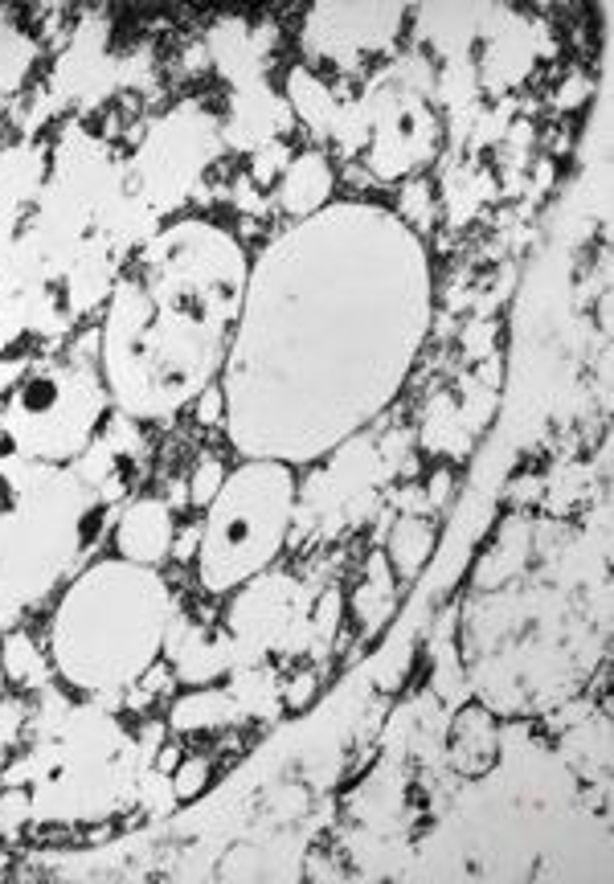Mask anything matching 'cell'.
<instances>
[{
  "mask_svg": "<svg viewBox=\"0 0 614 884\" xmlns=\"http://www.w3.org/2000/svg\"><path fill=\"white\" fill-rule=\"evenodd\" d=\"M242 295L246 254L226 230L181 221L148 242L119 279L107 320L103 369L115 402L156 418L209 389Z\"/></svg>",
  "mask_w": 614,
  "mask_h": 884,
  "instance_id": "1",
  "label": "cell"
},
{
  "mask_svg": "<svg viewBox=\"0 0 614 884\" xmlns=\"http://www.w3.org/2000/svg\"><path fill=\"white\" fill-rule=\"evenodd\" d=\"M295 475L279 459H254L234 471L201 524L197 573L209 594H230L262 573L287 545Z\"/></svg>",
  "mask_w": 614,
  "mask_h": 884,
  "instance_id": "2",
  "label": "cell"
},
{
  "mask_svg": "<svg viewBox=\"0 0 614 884\" xmlns=\"http://www.w3.org/2000/svg\"><path fill=\"white\" fill-rule=\"evenodd\" d=\"M172 537H177V524H172L168 504H160V500L131 504L119 516V528H115L119 557L131 561V565H148V569L160 565L172 553Z\"/></svg>",
  "mask_w": 614,
  "mask_h": 884,
  "instance_id": "3",
  "label": "cell"
},
{
  "mask_svg": "<svg viewBox=\"0 0 614 884\" xmlns=\"http://www.w3.org/2000/svg\"><path fill=\"white\" fill-rule=\"evenodd\" d=\"M328 189H332V164L320 156V152H303L295 164H287L283 172V189H279V201L287 213H316L324 201H328Z\"/></svg>",
  "mask_w": 614,
  "mask_h": 884,
  "instance_id": "4",
  "label": "cell"
},
{
  "mask_svg": "<svg viewBox=\"0 0 614 884\" xmlns=\"http://www.w3.org/2000/svg\"><path fill=\"white\" fill-rule=\"evenodd\" d=\"M430 541H434V533H430L426 524H418V520H402V524H398V533H393L389 557L398 561L406 573H414V569L422 565V557L430 553Z\"/></svg>",
  "mask_w": 614,
  "mask_h": 884,
  "instance_id": "5",
  "label": "cell"
},
{
  "mask_svg": "<svg viewBox=\"0 0 614 884\" xmlns=\"http://www.w3.org/2000/svg\"><path fill=\"white\" fill-rule=\"evenodd\" d=\"M0 668H5L13 680H21V684H41V659H37V651H33V643L25 639V635H13V639H5V651H0Z\"/></svg>",
  "mask_w": 614,
  "mask_h": 884,
  "instance_id": "6",
  "label": "cell"
},
{
  "mask_svg": "<svg viewBox=\"0 0 614 884\" xmlns=\"http://www.w3.org/2000/svg\"><path fill=\"white\" fill-rule=\"evenodd\" d=\"M222 717H226V700L205 692V696H189V700H181V704H177V713H172V725H181V729H189V725H197V729H213Z\"/></svg>",
  "mask_w": 614,
  "mask_h": 884,
  "instance_id": "7",
  "label": "cell"
},
{
  "mask_svg": "<svg viewBox=\"0 0 614 884\" xmlns=\"http://www.w3.org/2000/svg\"><path fill=\"white\" fill-rule=\"evenodd\" d=\"M222 483H226V467L217 459H201L197 471H193V483H189L193 508H209L217 500V492H222Z\"/></svg>",
  "mask_w": 614,
  "mask_h": 884,
  "instance_id": "8",
  "label": "cell"
},
{
  "mask_svg": "<svg viewBox=\"0 0 614 884\" xmlns=\"http://www.w3.org/2000/svg\"><path fill=\"white\" fill-rule=\"evenodd\" d=\"M209 782V762L205 758H181V766L172 770V786H177V799H193Z\"/></svg>",
  "mask_w": 614,
  "mask_h": 884,
  "instance_id": "9",
  "label": "cell"
},
{
  "mask_svg": "<svg viewBox=\"0 0 614 884\" xmlns=\"http://www.w3.org/2000/svg\"><path fill=\"white\" fill-rule=\"evenodd\" d=\"M222 406H226V389H222V385H209V389H201V402H197V422H205V426L222 422Z\"/></svg>",
  "mask_w": 614,
  "mask_h": 884,
  "instance_id": "10",
  "label": "cell"
},
{
  "mask_svg": "<svg viewBox=\"0 0 614 884\" xmlns=\"http://www.w3.org/2000/svg\"><path fill=\"white\" fill-rule=\"evenodd\" d=\"M172 541H177V545H172V557H177V561H193L197 549H201V528L189 524V528H181V533L172 537Z\"/></svg>",
  "mask_w": 614,
  "mask_h": 884,
  "instance_id": "11",
  "label": "cell"
},
{
  "mask_svg": "<svg viewBox=\"0 0 614 884\" xmlns=\"http://www.w3.org/2000/svg\"><path fill=\"white\" fill-rule=\"evenodd\" d=\"M312 696H316V680L307 676V672H303V676H299V680L287 688V704H291V709H303V704L312 700Z\"/></svg>",
  "mask_w": 614,
  "mask_h": 884,
  "instance_id": "12",
  "label": "cell"
},
{
  "mask_svg": "<svg viewBox=\"0 0 614 884\" xmlns=\"http://www.w3.org/2000/svg\"><path fill=\"white\" fill-rule=\"evenodd\" d=\"M279 164H283V152H279V144H271V152H267V156H258V160H254V172L262 176V181H271Z\"/></svg>",
  "mask_w": 614,
  "mask_h": 884,
  "instance_id": "13",
  "label": "cell"
},
{
  "mask_svg": "<svg viewBox=\"0 0 614 884\" xmlns=\"http://www.w3.org/2000/svg\"><path fill=\"white\" fill-rule=\"evenodd\" d=\"M181 758H185L181 749H177V745H168V749H160V754H156V770H160V774H172V770L181 766Z\"/></svg>",
  "mask_w": 614,
  "mask_h": 884,
  "instance_id": "14",
  "label": "cell"
}]
</instances>
